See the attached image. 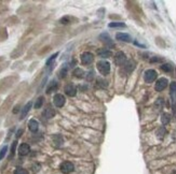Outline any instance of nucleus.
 I'll use <instances>...</instances> for the list:
<instances>
[{"mask_svg": "<svg viewBox=\"0 0 176 174\" xmlns=\"http://www.w3.org/2000/svg\"><path fill=\"white\" fill-rule=\"evenodd\" d=\"M97 69L103 75H107L110 72V63L106 60H100L97 63Z\"/></svg>", "mask_w": 176, "mask_h": 174, "instance_id": "1", "label": "nucleus"}, {"mask_svg": "<svg viewBox=\"0 0 176 174\" xmlns=\"http://www.w3.org/2000/svg\"><path fill=\"white\" fill-rule=\"evenodd\" d=\"M157 75H158V73H157L156 70H153V69L147 70L146 72L144 73V79H145V82L146 83H152L153 81L157 79Z\"/></svg>", "mask_w": 176, "mask_h": 174, "instance_id": "2", "label": "nucleus"}, {"mask_svg": "<svg viewBox=\"0 0 176 174\" xmlns=\"http://www.w3.org/2000/svg\"><path fill=\"white\" fill-rule=\"evenodd\" d=\"M65 102H66V99H65V97H64L63 95H61V94H56V95L53 97V103L56 108H62V106H64Z\"/></svg>", "mask_w": 176, "mask_h": 174, "instance_id": "3", "label": "nucleus"}, {"mask_svg": "<svg viewBox=\"0 0 176 174\" xmlns=\"http://www.w3.org/2000/svg\"><path fill=\"white\" fill-rule=\"evenodd\" d=\"M93 54L90 52H84L81 54V61H82L83 65H90L93 61Z\"/></svg>", "mask_w": 176, "mask_h": 174, "instance_id": "4", "label": "nucleus"}, {"mask_svg": "<svg viewBox=\"0 0 176 174\" xmlns=\"http://www.w3.org/2000/svg\"><path fill=\"white\" fill-rule=\"evenodd\" d=\"M167 83L169 82H167V80H166L165 77H161V79H159L157 81L155 88H156L157 92H162V90H164V89L166 88Z\"/></svg>", "mask_w": 176, "mask_h": 174, "instance_id": "5", "label": "nucleus"}, {"mask_svg": "<svg viewBox=\"0 0 176 174\" xmlns=\"http://www.w3.org/2000/svg\"><path fill=\"white\" fill-rule=\"evenodd\" d=\"M115 61L118 66H123L126 63V56L123 52H118L115 57Z\"/></svg>", "mask_w": 176, "mask_h": 174, "instance_id": "6", "label": "nucleus"}, {"mask_svg": "<svg viewBox=\"0 0 176 174\" xmlns=\"http://www.w3.org/2000/svg\"><path fill=\"white\" fill-rule=\"evenodd\" d=\"M60 169L63 173H70V172H73V171L75 167H73V164L71 163V162H69V161H65V162H63V163L61 164Z\"/></svg>", "mask_w": 176, "mask_h": 174, "instance_id": "7", "label": "nucleus"}, {"mask_svg": "<svg viewBox=\"0 0 176 174\" xmlns=\"http://www.w3.org/2000/svg\"><path fill=\"white\" fill-rule=\"evenodd\" d=\"M65 92H66V95L69 96V97H75L77 94L76 86L73 85V84H67V85L65 86Z\"/></svg>", "mask_w": 176, "mask_h": 174, "instance_id": "8", "label": "nucleus"}, {"mask_svg": "<svg viewBox=\"0 0 176 174\" xmlns=\"http://www.w3.org/2000/svg\"><path fill=\"white\" fill-rule=\"evenodd\" d=\"M30 151V147L29 145L26 144V143H23L19 146V155L20 156H26V155L29 154Z\"/></svg>", "mask_w": 176, "mask_h": 174, "instance_id": "9", "label": "nucleus"}, {"mask_svg": "<svg viewBox=\"0 0 176 174\" xmlns=\"http://www.w3.org/2000/svg\"><path fill=\"white\" fill-rule=\"evenodd\" d=\"M31 105H33L31 101L27 102L26 104L24 105L23 108H22V111H21V117H20V119H24L25 117H26V115L28 114V112H29V110L31 108Z\"/></svg>", "mask_w": 176, "mask_h": 174, "instance_id": "10", "label": "nucleus"}, {"mask_svg": "<svg viewBox=\"0 0 176 174\" xmlns=\"http://www.w3.org/2000/svg\"><path fill=\"white\" fill-rule=\"evenodd\" d=\"M43 117L47 119H50L52 118V117H54V115H55V111H54V108H52L51 106H48L44 111H43L42 113Z\"/></svg>", "mask_w": 176, "mask_h": 174, "instance_id": "11", "label": "nucleus"}, {"mask_svg": "<svg viewBox=\"0 0 176 174\" xmlns=\"http://www.w3.org/2000/svg\"><path fill=\"white\" fill-rule=\"evenodd\" d=\"M57 88H58V84H57V82L55 80H53V81H51V82L49 83L46 92H47V94H51L52 92H55Z\"/></svg>", "mask_w": 176, "mask_h": 174, "instance_id": "12", "label": "nucleus"}, {"mask_svg": "<svg viewBox=\"0 0 176 174\" xmlns=\"http://www.w3.org/2000/svg\"><path fill=\"white\" fill-rule=\"evenodd\" d=\"M28 128L31 132H36L39 129V123L37 122L36 119H30L28 123Z\"/></svg>", "mask_w": 176, "mask_h": 174, "instance_id": "13", "label": "nucleus"}, {"mask_svg": "<svg viewBox=\"0 0 176 174\" xmlns=\"http://www.w3.org/2000/svg\"><path fill=\"white\" fill-rule=\"evenodd\" d=\"M100 39L102 40V42L105 44V45H110V46H113V40L110 39V37H108L106 33H103L102 36H100Z\"/></svg>", "mask_w": 176, "mask_h": 174, "instance_id": "14", "label": "nucleus"}, {"mask_svg": "<svg viewBox=\"0 0 176 174\" xmlns=\"http://www.w3.org/2000/svg\"><path fill=\"white\" fill-rule=\"evenodd\" d=\"M116 38H117V40L123 41V42H130V41H131V37H130L129 35H126V33H122V32L117 33Z\"/></svg>", "mask_w": 176, "mask_h": 174, "instance_id": "15", "label": "nucleus"}, {"mask_svg": "<svg viewBox=\"0 0 176 174\" xmlns=\"http://www.w3.org/2000/svg\"><path fill=\"white\" fill-rule=\"evenodd\" d=\"M123 66H124V69H125L126 73H129L133 71V69L135 68V63H134L133 60H129V61H126V63H124Z\"/></svg>", "mask_w": 176, "mask_h": 174, "instance_id": "16", "label": "nucleus"}, {"mask_svg": "<svg viewBox=\"0 0 176 174\" xmlns=\"http://www.w3.org/2000/svg\"><path fill=\"white\" fill-rule=\"evenodd\" d=\"M165 135H166V129L164 128V127H160V128L157 130V138L160 139V140L164 138Z\"/></svg>", "mask_w": 176, "mask_h": 174, "instance_id": "17", "label": "nucleus"}, {"mask_svg": "<svg viewBox=\"0 0 176 174\" xmlns=\"http://www.w3.org/2000/svg\"><path fill=\"white\" fill-rule=\"evenodd\" d=\"M170 120H171V115L169 113H163L161 115V123H162L163 125H166V124H169Z\"/></svg>", "mask_w": 176, "mask_h": 174, "instance_id": "18", "label": "nucleus"}, {"mask_svg": "<svg viewBox=\"0 0 176 174\" xmlns=\"http://www.w3.org/2000/svg\"><path fill=\"white\" fill-rule=\"evenodd\" d=\"M108 27H110V28H118V27L124 28V27H125V24L122 23V22H113V23L108 24Z\"/></svg>", "mask_w": 176, "mask_h": 174, "instance_id": "19", "label": "nucleus"}, {"mask_svg": "<svg viewBox=\"0 0 176 174\" xmlns=\"http://www.w3.org/2000/svg\"><path fill=\"white\" fill-rule=\"evenodd\" d=\"M73 17H71V16H64V17H62L60 20V23H62V24H64V25H66V24H70V23H73Z\"/></svg>", "mask_w": 176, "mask_h": 174, "instance_id": "20", "label": "nucleus"}, {"mask_svg": "<svg viewBox=\"0 0 176 174\" xmlns=\"http://www.w3.org/2000/svg\"><path fill=\"white\" fill-rule=\"evenodd\" d=\"M161 70L164 71V72H172L173 66L170 65V63H163L162 66H161Z\"/></svg>", "mask_w": 176, "mask_h": 174, "instance_id": "21", "label": "nucleus"}, {"mask_svg": "<svg viewBox=\"0 0 176 174\" xmlns=\"http://www.w3.org/2000/svg\"><path fill=\"white\" fill-rule=\"evenodd\" d=\"M73 75L76 76V77H83L84 75V71L82 69H80V68H77V69L73 70Z\"/></svg>", "mask_w": 176, "mask_h": 174, "instance_id": "22", "label": "nucleus"}, {"mask_svg": "<svg viewBox=\"0 0 176 174\" xmlns=\"http://www.w3.org/2000/svg\"><path fill=\"white\" fill-rule=\"evenodd\" d=\"M163 106H164V100L161 99V98H159L156 101V103H155V108H156L157 110H161Z\"/></svg>", "mask_w": 176, "mask_h": 174, "instance_id": "23", "label": "nucleus"}, {"mask_svg": "<svg viewBox=\"0 0 176 174\" xmlns=\"http://www.w3.org/2000/svg\"><path fill=\"white\" fill-rule=\"evenodd\" d=\"M98 55L100 57H103V58H107V57H110V56L113 55V53L108 51V49H105V51H102V52L98 53Z\"/></svg>", "mask_w": 176, "mask_h": 174, "instance_id": "24", "label": "nucleus"}, {"mask_svg": "<svg viewBox=\"0 0 176 174\" xmlns=\"http://www.w3.org/2000/svg\"><path fill=\"white\" fill-rule=\"evenodd\" d=\"M43 101H44V98H43V97H39V98L36 100V102H35V108H41L43 104Z\"/></svg>", "mask_w": 176, "mask_h": 174, "instance_id": "25", "label": "nucleus"}, {"mask_svg": "<svg viewBox=\"0 0 176 174\" xmlns=\"http://www.w3.org/2000/svg\"><path fill=\"white\" fill-rule=\"evenodd\" d=\"M7 151H8V146H4V147L0 149V160H2L4 157H6V155H7Z\"/></svg>", "mask_w": 176, "mask_h": 174, "instance_id": "26", "label": "nucleus"}, {"mask_svg": "<svg viewBox=\"0 0 176 174\" xmlns=\"http://www.w3.org/2000/svg\"><path fill=\"white\" fill-rule=\"evenodd\" d=\"M66 75H67V67H63L60 70V72H58V76H60V79H64Z\"/></svg>", "mask_w": 176, "mask_h": 174, "instance_id": "27", "label": "nucleus"}, {"mask_svg": "<svg viewBox=\"0 0 176 174\" xmlns=\"http://www.w3.org/2000/svg\"><path fill=\"white\" fill-rule=\"evenodd\" d=\"M57 56H58V53H55L54 55H52V56H51V57H50V58H49V59L47 60V66H48V67L51 66V65L53 63V61H54V60H55V58H56Z\"/></svg>", "mask_w": 176, "mask_h": 174, "instance_id": "28", "label": "nucleus"}, {"mask_svg": "<svg viewBox=\"0 0 176 174\" xmlns=\"http://www.w3.org/2000/svg\"><path fill=\"white\" fill-rule=\"evenodd\" d=\"M14 174H28V171L24 168H16L14 171Z\"/></svg>", "mask_w": 176, "mask_h": 174, "instance_id": "29", "label": "nucleus"}, {"mask_svg": "<svg viewBox=\"0 0 176 174\" xmlns=\"http://www.w3.org/2000/svg\"><path fill=\"white\" fill-rule=\"evenodd\" d=\"M170 88H171V94H172V96H174V98H175V95H176V82L171 83Z\"/></svg>", "mask_w": 176, "mask_h": 174, "instance_id": "30", "label": "nucleus"}, {"mask_svg": "<svg viewBox=\"0 0 176 174\" xmlns=\"http://www.w3.org/2000/svg\"><path fill=\"white\" fill-rule=\"evenodd\" d=\"M16 145H17V141H14L13 143H12V146H11V157H12V156L14 155V153H15Z\"/></svg>", "mask_w": 176, "mask_h": 174, "instance_id": "31", "label": "nucleus"}, {"mask_svg": "<svg viewBox=\"0 0 176 174\" xmlns=\"http://www.w3.org/2000/svg\"><path fill=\"white\" fill-rule=\"evenodd\" d=\"M162 58H156V57H153V58H151V60H150V61H151V63H158V61H162Z\"/></svg>", "mask_w": 176, "mask_h": 174, "instance_id": "32", "label": "nucleus"}, {"mask_svg": "<svg viewBox=\"0 0 176 174\" xmlns=\"http://www.w3.org/2000/svg\"><path fill=\"white\" fill-rule=\"evenodd\" d=\"M22 133H23V129H19V131L16 132V138L19 139L22 135Z\"/></svg>", "mask_w": 176, "mask_h": 174, "instance_id": "33", "label": "nucleus"}, {"mask_svg": "<svg viewBox=\"0 0 176 174\" xmlns=\"http://www.w3.org/2000/svg\"><path fill=\"white\" fill-rule=\"evenodd\" d=\"M19 111H20V105H16V106L14 108V110H13V113H14V114H16Z\"/></svg>", "mask_w": 176, "mask_h": 174, "instance_id": "34", "label": "nucleus"}, {"mask_svg": "<svg viewBox=\"0 0 176 174\" xmlns=\"http://www.w3.org/2000/svg\"><path fill=\"white\" fill-rule=\"evenodd\" d=\"M173 113H174V116H176V103L173 104Z\"/></svg>", "mask_w": 176, "mask_h": 174, "instance_id": "35", "label": "nucleus"}, {"mask_svg": "<svg viewBox=\"0 0 176 174\" xmlns=\"http://www.w3.org/2000/svg\"><path fill=\"white\" fill-rule=\"evenodd\" d=\"M172 174H176V171H174V172H173V173Z\"/></svg>", "mask_w": 176, "mask_h": 174, "instance_id": "36", "label": "nucleus"}]
</instances>
